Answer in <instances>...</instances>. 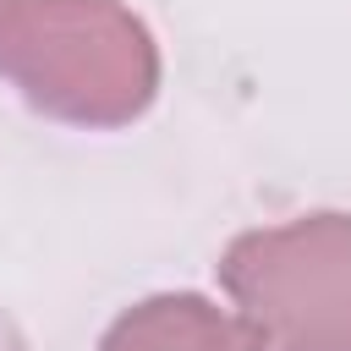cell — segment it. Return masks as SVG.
Returning a JSON list of instances; mask_svg holds the SVG:
<instances>
[{"instance_id": "1", "label": "cell", "mask_w": 351, "mask_h": 351, "mask_svg": "<svg viewBox=\"0 0 351 351\" xmlns=\"http://www.w3.org/2000/svg\"><path fill=\"white\" fill-rule=\"evenodd\" d=\"M0 82L60 126H126L159 93V44L121 0H0Z\"/></svg>"}, {"instance_id": "2", "label": "cell", "mask_w": 351, "mask_h": 351, "mask_svg": "<svg viewBox=\"0 0 351 351\" xmlns=\"http://www.w3.org/2000/svg\"><path fill=\"white\" fill-rule=\"evenodd\" d=\"M219 285L269 351H351V214L241 230Z\"/></svg>"}, {"instance_id": "3", "label": "cell", "mask_w": 351, "mask_h": 351, "mask_svg": "<svg viewBox=\"0 0 351 351\" xmlns=\"http://www.w3.org/2000/svg\"><path fill=\"white\" fill-rule=\"evenodd\" d=\"M99 351H269L241 313L214 307L197 291H165L137 307H126Z\"/></svg>"}, {"instance_id": "4", "label": "cell", "mask_w": 351, "mask_h": 351, "mask_svg": "<svg viewBox=\"0 0 351 351\" xmlns=\"http://www.w3.org/2000/svg\"><path fill=\"white\" fill-rule=\"evenodd\" d=\"M0 351H22V335L11 329V318L0 313Z\"/></svg>"}]
</instances>
